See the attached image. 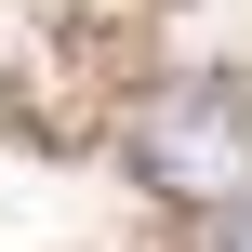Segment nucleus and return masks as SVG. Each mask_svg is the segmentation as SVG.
Returning a JSON list of instances; mask_svg holds the SVG:
<instances>
[{
	"instance_id": "nucleus-1",
	"label": "nucleus",
	"mask_w": 252,
	"mask_h": 252,
	"mask_svg": "<svg viewBox=\"0 0 252 252\" xmlns=\"http://www.w3.org/2000/svg\"><path fill=\"white\" fill-rule=\"evenodd\" d=\"M133 173H146L159 199H239L252 186V106L226 93V80L159 93V106L133 120Z\"/></svg>"
},
{
	"instance_id": "nucleus-2",
	"label": "nucleus",
	"mask_w": 252,
	"mask_h": 252,
	"mask_svg": "<svg viewBox=\"0 0 252 252\" xmlns=\"http://www.w3.org/2000/svg\"><path fill=\"white\" fill-rule=\"evenodd\" d=\"M226 252H252V213H239V226H226Z\"/></svg>"
}]
</instances>
